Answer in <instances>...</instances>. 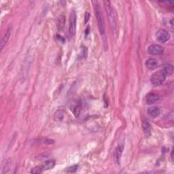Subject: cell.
I'll return each mask as SVG.
<instances>
[{"mask_svg":"<svg viewBox=\"0 0 174 174\" xmlns=\"http://www.w3.org/2000/svg\"><path fill=\"white\" fill-rule=\"evenodd\" d=\"M92 3H93V5L96 19H97V25H98V29L99 31V33H100V34H101V36L103 39L104 44H107L105 23H104V17H103V14H102L100 4H99V2L98 1H93L92 2Z\"/></svg>","mask_w":174,"mask_h":174,"instance_id":"1","label":"cell"},{"mask_svg":"<svg viewBox=\"0 0 174 174\" xmlns=\"http://www.w3.org/2000/svg\"><path fill=\"white\" fill-rule=\"evenodd\" d=\"M104 5L112 33H114V35H117V34L118 33V18H117V15L115 10L114 9L110 2L105 1Z\"/></svg>","mask_w":174,"mask_h":174,"instance_id":"2","label":"cell"},{"mask_svg":"<svg viewBox=\"0 0 174 174\" xmlns=\"http://www.w3.org/2000/svg\"><path fill=\"white\" fill-rule=\"evenodd\" d=\"M166 74L163 70H158L152 74L150 77V82L154 86H161L166 80Z\"/></svg>","mask_w":174,"mask_h":174,"instance_id":"3","label":"cell"},{"mask_svg":"<svg viewBox=\"0 0 174 174\" xmlns=\"http://www.w3.org/2000/svg\"><path fill=\"white\" fill-rule=\"evenodd\" d=\"M76 22H77V15L75 10H73L70 14V17H69V33L71 37H74L76 34Z\"/></svg>","mask_w":174,"mask_h":174,"instance_id":"4","label":"cell"},{"mask_svg":"<svg viewBox=\"0 0 174 174\" xmlns=\"http://www.w3.org/2000/svg\"><path fill=\"white\" fill-rule=\"evenodd\" d=\"M157 40L161 43H165L170 39V34L165 29H159L156 33Z\"/></svg>","mask_w":174,"mask_h":174,"instance_id":"5","label":"cell"},{"mask_svg":"<svg viewBox=\"0 0 174 174\" xmlns=\"http://www.w3.org/2000/svg\"><path fill=\"white\" fill-rule=\"evenodd\" d=\"M148 54L151 55H161L164 52V48L158 44H152L148 48Z\"/></svg>","mask_w":174,"mask_h":174,"instance_id":"6","label":"cell"},{"mask_svg":"<svg viewBox=\"0 0 174 174\" xmlns=\"http://www.w3.org/2000/svg\"><path fill=\"white\" fill-rule=\"evenodd\" d=\"M160 99V96L158 94L156 93H148L145 97V101L146 104L148 105L154 104L155 103H157Z\"/></svg>","mask_w":174,"mask_h":174,"instance_id":"7","label":"cell"},{"mask_svg":"<svg viewBox=\"0 0 174 174\" xmlns=\"http://www.w3.org/2000/svg\"><path fill=\"white\" fill-rule=\"evenodd\" d=\"M11 31L12 29L10 27H9L7 31H6V33L3 35V38H2V40H1V44H0V47H1V50L3 49L4 47L6 46V44L8 43V42L9 40V38L10 37V35H11Z\"/></svg>","mask_w":174,"mask_h":174,"instance_id":"8","label":"cell"},{"mask_svg":"<svg viewBox=\"0 0 174 174\" xmlns=\"http://www.w3.org/2000/svg\"><path fill=\"white\" fill-rule=\"evenodd\" d=\"M145 65L149 69H154L158 67V62L156 59L150 58V59H148L147 61H145Z\"/></svg>","mask_w":174,"mask_h":174,"instance_id":"9","label":"cell"},{"mask_svg":"<svg viewBox=\"0 0 174 174\" xmlns=\"http://www.w3.org/2000/svg\"><path fill=\"white\" fill-rule=\"evenodd\" d=\"M148 114L152 118H157L161 114V109L157 106H152L148 108Z\"/></svg>","mask_w":174,"mask_h":174,"instance_id":"10","label":"cell"},{"mask_svg":"<svg viewBox=\"0 0 174 174\" xmlns=\"http://www.w3.org/2000/svg\"><path fill=\"white\" fill-rule=\"evenodd\" d=\"M123 150H124L123 145H118L116 148V150L114 151V158L117 163H119L120 159L122 156Z\"/></svg>","mask_w":174,"mask_h":174,"instance_id":"11","label":"cell"},{"mask_svg":"<svg viewBox=\"0 0 174 174\" xmlns=\"http://www.w3.org/2000/svg\"><path fill=\"white\" fill-rule=\"evenodd\" d=\"M142 129L144 133L146 136H150L151 134V127L148 120L144 118L142 120Z\"/></svg>","mask_w":174,"mask_h":174,"instance_id":"12","label":"cell"},{"mask_svg":"<svg viewBox=\"0 0 174 174\" xmlns=\"http://www.w3.org/2000/svg\"><path fill=\"white\" fill-rule=\"evenodd\" d=\"M55 165V161L54 160H48L47 161H45L43 164L41 165L42 169L44 170H48V169H51Z\"/></svg>","mask_w":174,"mask_h":174,"instance_id":"13","label":"cell"},{"mask_svg":"<svg viewBox=\"0 0 174 174\" xmlns=\"http://www.w3.org/2000/svg\"><path fill=\"white\" fill-rule=\"evenodd\" d=\"M72 112L76 117L79 116L81 111V103L78 102L72 108Z\"/></svg>","mask_w":174,"mask_h":174,"instance_id":"14","label":"cell"},{"mask_svg":"<svg viewBox=\"0 0 174 174\" xmlns=\"http://www.w3.org/2000/svg\"><path fill=\"white\" fill-rule=\"evenodd\" d=\"M166 76L172 75L173 72V66L172 65H165L162 69Z\"/></svg>","mask_w":174,"mask_h":174,"instance_id":"15","label":"cell"},{"mask_svg":"<svg viewBox=\"0 0 174 174\" xmlns=\"http://www.w3.org/2000/svg\"><path fill=\"white\" fill-rule=\"evenodd\" d=\"M65 16L62 15L59 18V20L57 22V27H58V29L59 31H61L63 29L64 26H65Z\"/></svg>","mask_w":174,"mask_h":174,"instance_id":"16","label":"cell"},{"mask_svg":"<svg viewBox=\"0 0 174 174\" xmlns=\"http://www.w3.org/2000/svg\"><path fill=\"white\" fill-rule=\"evenodd\" d=\"M42 171H43V169H42L41 166H38V167H35V168H33V169H32L31 173H35V174H38V173H42Z\"/></svg>","mask_w":174,"mask_h":174,"instance_id":"17","label":"cell"},{"mask_svg":"<svg viewBox=\"0 0 174 174\" xmlns=\"http://www.w3.org/2000/svg\"><path fill=\"white\" fill-rule=\"evenodd\" d=\"M77 168H78V165H74L72 167H69L68 169H67V172H74L76 171Z\"/></svg>","mask_w":174,"mask_h":174,"instance_id":"18","label":"cell"}]
</instances>
